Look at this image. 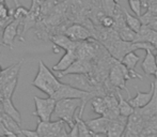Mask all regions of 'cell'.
<instances>
[{
  "mask_svg": "<svg viewBox=\"0 0 157 137\" xmlns=\"http://www.w3.org/2000/svg\"><path fill=\"white\" fill-rule=\"evenodd\" d=\"M31 85L37 88L39 90H41L45 94H47L48 96H52L55 92L61 87L62 83L56 75H54V73L48 68V67L43 61L40 60L39 67H37V73Z\"/></svg>",
  "mask_w": 157,
  "mask_h": 137,
  "instance_id": "cell-1",
  "label": "cell"
},
{
  "mask_svg": "<svg viewBox=\"0 0 157 137\" xmlns=\"http://www.w3.org/2000/svg\"><path fill=\"white\" fill-rule=\"evenodd\" d=\"M83 101L80 99H65V100L57 101L56 108H55L54 115L59 120H62L68 127H73L76 124V112L79 109L80 118L83 115Z\"/></svg>",
  "mask_w": 157,
  "mask_h": 137,
  "instance_id": "cell-2",
  "label": "cell"
},
{
  "mask_svg": "<svg viewBox=\"0 0 157 137\" xmlns=\"http://www.w3.org/2000/svg\"><path fill=\"white\" fill-rule=\"evenodd\" d=\"M61 80V83L70 85L74 88H77L79 90H82L86 92H92V93H97L96 86L92 81L91 77L88 76V74H68L64 76L58 77ZM99 93V92H98ZM96 96V94H95Z\"/></svg>",
  "mask_w": 157,
  "mask_h": 137,
  "instance_id": "cell-3",
  "label": "cell"
},
{
  "mask_svg": "<svg viewBox=\"0 0 157 137\" xmlns=\"http://www.w3.org/2000/svg\"><path fill=\"white\" fill-rule=\"evenodd\" d=\"M95 94L92 92H86L82 90H79L77 88H74L70 85H66L63 84L61 85V87L55 92V94L52 96V99H55L56 101H60V100H65V99H80L83 101V109H85V106L87 104L88 101L92 100L93 98H95Z\"/></svg>",
  "mask_w": 157,
  "mask_h": 137,
  "instance_id": "cell-4",
  "label": "cell"
},
{
  "mask_svg": "<svg viewBox=\"0 0 157 137\" xmlns=\"http://www.w3.org/2000/svg\"><path fill=\"white\" fill-rule=\"evenodd\" d=\"M33 101H34L35 105V110L32 114L33 116L37 117L41 121L49 122L52 120V116L54 115L57 101L52 99V96L42 99L36 96H33Z\"/></svg>",
  "mask_w": 157,
  "mask_h": 137,
  "instance_id": "cell-5",
  "label": "cell"
},
{
  "mask_svg": "<svg viewBox=\"0 0 157 137\" xmlns=\"http://www.w3.org/2000/svg\"><path fill=\"white\" fill-rule=\"evenodd\" d=\"M64 34L67 35L71 40L75 42H85L91 40L94 37L89 28L80 25V24H73V25L68 26L67 28H65Z\"/></svg>",
  "mask_w": 157,
  "mask_h": 137,
  "instance_id": "cell-6",
  "label": "cell"
},
{
  "mask_svg": "<svg viewBox=\"0 0 157 137\" xmlns=\"http://www.w3.org/2000/svg\"><path fill=\"white\" fill-rule=\"evenodd\" d=\"M154 90H155V83H151V88L147 92H141L140 90L136 88L137 94L134 98H128L127 101L135 109H141L151 102L152 98L154 96Z\"/></svg>",
  "mask_w": 157,
  "mask_h": 137,
  "instance_id": "cell-7",
  "label": "cell"
},
{
  "mask_svg": "<svg viewBox=\"0 0 157 137\" xmlns=\"http://www.w3.org/2000/svg\"><path fill=\"white\" fill-rule=\"evenodd\" d=\"M92 68H93V65H92L91 61L83 60V59H77L66 71L58 73L57 77H61L68 74H88V73L91 72Z\"/></svg>",
  "mask_w": 157,
  "mask_h": 137,
  "instance_id": "cell-8",
  "label": "cell"
},
{
  "mask_svg": "<svg viewBox=\"0 0 157 137\" xmlns=\"http://www.w3.org/2000/svg\"><path fill=\"white\" fill-rule=\"evenodd\" d=\"M89 129L94 133V135H106L107 136L108 127L110 124V119L105 116H101L98 118L91 119L86 121Z\"/></svg>",
  "mask_w": 157,
  "mask_h": 137,
  "instance_id": "cell-9",
  "label": "cell"
},
{
  "mask_svg": "<svg viewBox=\"0 0 157 137\" xmlns=\"http://www.w3.org/2000/svg\"><path fill=\"white\" fill-rule=\"evenodd\" d=\"M127 121L128 118L123 116H119L118 118L110 120V124L107 132V137H122L125 133Z\"/></svg>",
  "mask_w": 157,
  "mask_h": 137,
  "instance_id": "cell-10",
  "label": "cell"
},
{
  "mask_svg": "<svg viewBox=\"0 0 157 137\" xmlns=\"http://www.w3.org/2000/svg\"><path fill=\"white\" fill-rule=\"evenodd\" d=\"M52 42L54 43V46H58V48H62L66 52V50H76L77 46H78L79 42H75L71 40L67 35L64 33H57L54 34L50 37Z\"/></svg>",
  "mask_w": 157,
  "mask_h": 137,
  "instance_id": "cell-11",
  "label": "cell"
},
{
  "mask_svg": "<svg viewBox=\"0 0 157 137\" xmlns=\"http://www.w3.org/2000/svg\"><path fill=\"white\" fill-rule=\"evenodd\" d=\"M77 60V54L76 50H66L65 54L61 57V59L54 65L52 68L54 72H64L66 71L75 61Z\"/></svg>",
  "mask_w": 157,
  "mask_h": 137,
  "instance_id": "cell-12",
  "label": "cell"
},
{
  "mask_svg": "<svg viewBox=\"0 0 157 137\" xmlns=\"http://www.w3.org/2000/svg\"><path fill=\"white\" fill-rule=\"evenodd\" d=\"M23 62L24 61L21 60V61H18V62L14 63V65H10L6 70H3L1 76H0V89H1L2 87H4L6 84L12 81L13 79L18 78V73H19V71H21Z\"/></svg>",
  "mask_w": 157,
  "mask_h": 137,
  "instance_id": "cell-13",
  "label": "cell"
},
{
  "mask_svg": "<svg viewBox=\"0 0 157 137\" xmlns=\"http://www.w3.org/2000/svg\"><path fill=\"white\" fill-rule=\"evenodd\" d=\"M139 112L145 121H149L153 119L154 117H157V81L155 83V90H154V96L152 98L151 102L145 107L139 109Z\"/></svg>",
  "mask_w": 157,
  "mask_h": 137,
  "instance_id": "cell-14",
  "label": "cell"
},
{
  "mask_svg": "<svg viewBox=\"0 0 157 137\" xmlns=\"http://www.w3.org/2000/svg\"><path fill=\"white\" fill-rule=\"evenodd\" d=\"M141 68L144 72V74L147 75V76L154 75V73L157 71V65L154 52H152V50L145 52V57L143 59L142 63H141Z\"/></svg>",
  "mask_w": 157,
  "mask_h": 137,
  "instance_id": "cell-15",
  "label": "cell"
},
{
  "mask_svg": "<svg viewBox=\"0 0 157 137\" xmlns=\"http://www.w3.org/2000/svg\"><path fill=\"white\" fill-rule=\"evenodd\" d=\"M1 104H2V110H3L4 114L10 116L11 118H13L19 125H21V112H18V109L14 106L12 100H10V99H1Z\"/></svg>",
  "mask_w": 157,
  "mask_h": 137,
  "instance_id": "cell-16",
  "label": "cell"
},
{
  "mask_svg": "<svg viewBox=\"0 0 157 137\" xmlns=\"http://www.w3.org/2000/svg\"><path fill=\"white\" fill-rule=\"evenodd\" d=\"M123 12H124L126 25H127L132 30H134L136 33H138V32L140 31L141 28H142V26H143L142 23H141L140 17H137L136 15H132L124 8H123Z\"/></svg>",
  "mask_w": 157,
  "mask_h": 137,
  "instance_id": "cell-17",
  "label": "cell"
},
{
  "mask_svg": "<svg viewBox=\"0 0 157 137\" xmlns=\"http://www.w3.org/2000/svg\"><path fill=\"white\" fill-rule=\"evenodd\" d=\"M0 118H1L2 123H3V125L6 127V131L13 132V133H16V134H21V130L23 129H21V125H19L13 118H11L10 116H8V115L4 114V112H2V114L0 115Z\"/></svg>",
  "mask_w": 157,
  "mask_h": 137,
  "instance_id": "cell-18",
  "label": "cell"
},
{
  "mask_svg": "<svg viewBox=\"0 0 157 137\" xmlns=\"http://www.w3.org/2000/svg\"><path fill=\"white\" fill-rule=\"evenodd\" d=\"M117 96H118V100H119V112H120V115L123 117H126V118L130 117L135 112V108L130 105L128 101L123 99V96H121L119 90L117 91Z\"/></svg>",
  "mask_w": 157,
  "mask_h": 137,
  "instance_id": "cell-19",
  "label": "cell"
},
{
  "mask_svg": "<svg viewBox=\"0 0 157 137\" xmlns=\"http://www.w3.org/2000/svg\"><path fill=\"white\" fill-rule=\"evenodd\" d=\"M91 106L92 109L95 114H98L101 116H105V114L108 110L107 102L105 100V96H95L91 100Z\"/></svg>",
  "mask_w": 157,
  "mask_h": 137,
  "instance_id": "cell-20",
  "label": "cell"
},
{
  "mask_svg": "<svg viewBox=\"0 0 157 137\" xmlns=\"http://www.w3.org/2000/svg\"><path fill=\"white\" fill-rule=\"evenodd\" d=\"M139 60H140V57H139L136 53L129 52L128 54H126L125 56L123 57L121 62H122L129 71H135V68L138 65Z\"/></svg>",
  "mask_w": 157,
  "mask_h": 137,
  "instance_id": "cell-21",
  "label": "cell"
},
{
  "mask_svg": "<svg viewBox=\"0 0 157 137\" xmlns=\"http://www.w3.org/2000/svg\"><path fill=\"white\" fill-rule=\"evenodd\" d=\"M17 79L18 78L13 79L12 81L6 84L4 87H2L0 89V100L1 99H10V100H12L13 94H14L15 89H16V86H17Z\"/></svg>",
  "mask_w": 157,
  "mask_h": 137,
  "instance_id": "cell-22",
  "label": "cell"
},
{
  "mask_svg": "<svg viewBox=\"0 0 157 137\" xmlns=\"http://www.w3.org/2000/svg\"><path fill=\"white\" fill-rule=\"evenodd\" d=\"M119 37H120L122 41L124 42H129V43H134L136 41V37H137V33L132 30L127 25H125L124 27H122L121 29H119L118 31Z\"/></svg>",
  "mask_w": 157,
  "mask_h": 137,
  "instance_id": "cell-23",
  "label": "cell"
},
{
  "mask_svg": "<svg viewBox=\"0 0 157 137\" xmlns=\"http://www.w3.org/2000/svg\"><path fill=\"white\" fill-rule=\"evenodd\" d=\"M76 123L78 125L79 137H94V133L89 129L86 121H83L82 118H80L78 115L76 116Z\"/></svg>",
  "mask_w": 157,
  "mask_h": 137,
  "instance_id": "cell-24",
  "label": "cell"
},
{
  "mask_svg": "<svg viewBox=\"0 0 157 137\" xmlns=\"http://www.w3.org/2000/svg\"><path fill=\"white\" fill-rule=\"evenodd\" d=\"M50 129H52V121L45 122L40 120L35 131L37 132L40 137H50Z\"/></svg>",
  "mask_w": 157,
  "mask_h": 137,
  "instance_id": "cell-25",
  "label": "cell"
},
{
  "mask_svg": "<svg viewBox=\"0 0 157 137\" xmlns=\"http://www.w3.org/2000/svg\"><path fill=\"white\" fill-rule=\"evenodd\" d=\"M101 8H103L104 12H105V14L109 15V16H112L119 3L117 0H101Z\"/></svg>",
  "mask_w": 157,
  "mask_h": 137,
  "instance_id": "cell-26",
  "label": "cell"
},
{
  "mask_svg": "<svg viewBox=\"0 0 157 137\" xmlns=\"http://www.w3.org/2000/svg\"><path fill=\"white\" fill-rule=\"evenodd\" d=\"M128 4L132 12L135 13L137 17H140L142 15V1L141 0H128Z\"/></svg>",
  "mask_w": 157,
  "mask_h": 137,
  "instance_id": "cell-27",
  "label": "cell"
},
{
  "mask_svg": "<svg viewBox=\"0 0 157 137\" xmlns=\"http://www.w3.org/2000/svg\"><path fill=\"white\" fill-rule=\"evenodd\" d=\"M13 11H10L8 8V6L6 4V2L0 3V21L6 23L9 18H12Z\"/></svg>",
  "mask_w": 157,
  "mask_h": 137,
  "instance_id": "cell-28",
  "label": "cell"
},
{
  "mask_svg": "<svg viewBox=\"0 0 157 137\" xmlns=\"http://www.w3.org/2000/svg\"><path fill=\"white\" fill-rule=\"evenodd\" d=\"M101 25L103 26L104 28H113L114 26V19L112 16H109V15H105V16L101 18Z\"/></svg>",
  "mask_w": 157,
  "mask_h": 137,
  "instance_id": "cell-29",
  "label": "cell"
},
{
  "mask_svg": "<svg viewBox=\"0 0 157 137\" xmlns=\"http://www.w3.org/2000/svg\"><path fill=\"white\" fill-rule=\"evenodd\" d=\"M21 134L25 135L26 137H40L36 131H32V130H21Z\"/></svg>",
  "mask_w": 157,
  "mask_h": 137,
  "instance_id": "cell-30",
  "label": "cell"
},
{
  "mask_svg": "<svg viewBox=\"0 0 157 137\" xmlns=\"http://www.w3.org/2000/svg\"><path fill=\"white\" fill-rule=\"evenodd\" d=\"M67 137H79V132H78V125L77 123L73 127H71L70 132H68Z\"/></svg>",
  "mask_w": 157,
  "mask_h": 137,
  "instance_id": "cell-31",
  "label": "cell"
},
{
  "mask_svg": "<svg viewBox=\"0 0 157 137\" xmlns=\"http://www.w3.org/2000/svg\"><path fill=\"white\" fill-rule=\"evenodd\" d=\"M147 12L149 14L153 15V16H157V3H153L147 8Z\"/></svg>",
  "mask_w": 157,
  "mask_h": 137,
  "instance_id": "cell-32",
  "label": "cell"
},
{
  "mask_svg": "<svg viewBox=\"0 0 157 137\" xmlns=\"http://www.w3.org/2000/svg\"><path fill=\"white\" fill-rule=\"evenodd\" d=\"M6 127L3 125V123H2V120H1V118H0V136H6Z\"/></svg>",
  "mask_w": 157,
  "mask_h": 137,
  "instance_id": "cell-33",
  "label": "cell"
},
{
  "mask_svg": "<svg viewBox=\"0 0 157 137\" xmlns=\"http://www.w3.org/2000/svg\"><path fill=\"white\" fill-rule=\"evenodd\" d=\"M6 137H18V134L16 133H13V132H6Z\"/></svg>",
  "mask_w": 157,
  "mask_h": 137,
  "instance_id": "cell-34",
  "label": "cell"
},
{
  "mask_svg": "<svg viewBox=\"0 0 157 137\" xmlns=\"http://www.w3.org/2000/svg\"><path fill=\"white\" fill-rule=\"evenodd\" d=\"M143 137H157V133H152V134H147V135L143 136Z\"/></svg>",
  "mask_w": 157,
  "mask_h": 137,
  "instance_id": "cell-35",
  "label": "cell"
},
{
  "mask_svg": "<svg viewBox=\"0 0 157 137\" xmlns=\"http://www.w3.org/2000/svg\"><path fill=\"white\" fill-rule=\"evenodd\" d=\"M13 1L15 2V6H16V8H17V6H21V4H19V1H18V0H13Z\"/></svg>",
  "mask_w": 157,
  "mask_h": 137,
  "instance_id": "cell-36",
  "label": "cell"
},
{
  "mask_svg": "<svg viewBox=\"0 0 157 137\" xmlns=\"http://www.w3.org/2000/svg\"><path fill=\"white\" fill-rule=\"evenodd\" d=\"M2 72H3V68H1V65H0V76H1Z\"/></svg>",
  "mask_w": 157,
  "mask_h": 137,
  "instance_id": "cell-37",
  "label": "cell"
},
{
  "mask_svg": "<svg viewBox=\"0 0 157 137\" xmlns=\"http://www.w3.org/2000/svg\"><path fill=\"white\" fill-rule=\"evenodd\" d=\"M94 137H107L106 135H94Z\"/></svg>",
  "mask_w": 157,
  "mask_h": 137,
  "instance_id": "cell-38",
  "label": "cell"
},
{
  "mask_svg": "<svg viewBox=\"0 0 157 137\" xmlns=\"http://www.w3.org/2000/svg\"><path fill=\"white\" fill-rule=\"evenodd\" d=\"M154 77H155V79H156V80H157V71H156L155 73H154Z\"/></svg>",
  "mask_w": 157,
  "mask_h": 137,
  "instance_id": "cell-39",
  "label": "cell"
},
{
  "mask_svg": "<svg viewBox=\"0 0 157 137\" xmlns=\"http://www.w3.org/2000/svg\"><path fill=\"white\" fill-rule=\"evenodd\" d=\"M155 59H156V65H157V54L155 55Z\"/></svg>",
  "mask_w": 157,
  "mask_h": 137,
  "instance_id": "cell-40",
  "label": "cell"
},
{
  "mask_svg": "<svg viewBox=\"0 0 157 137\" xmlns=\"http://www.w3.org/2000/svg\"><path fill=\"white\" fill-rule=\"evenodd\" d=\"M40 1H41V2H44V1H46V0H40Z\"/></svg>",
  "mask_w": 157,
  "mask_h": 137,
  "instance_id": "cell-41",
  "label": "cell"
},
{
  "mask_svg": "<svg viewBox=\"0 0 157 137\" xmlns=\"http://www.w3.org/2000/svg\"><path fill=\"white\" fill-rule=\"evenodd\" d=\"M0 137H6V136H0Z\"/></svg>",
  "mask_w": 157,
  "mask_h": 137,
  "instance_id": "cell-42",
  "label": "cell"
}]
</instances>
